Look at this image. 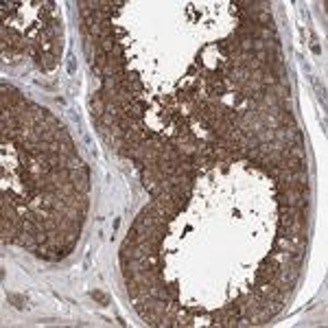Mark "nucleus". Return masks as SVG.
<instances>
[{"label": "nucleus", "instance_id": "f257e3e1", "mask_svg": "<svg viewBox=\"0 0 328 328\" xmlns=\"http://www.w3.org/2000/svg\"><path fill=\"white\" fill-rule=\"evenodd\" d=\"M92 298H96V300H101L103 304H107V298H105L103 293H99V291H96V293H92Z\"/></svg>", "mask_w": 328, "mask_h": 328}]
</instances>
